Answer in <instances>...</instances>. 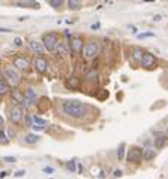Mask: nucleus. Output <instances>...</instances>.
<instances>
[{
  "mask_svg": "<svg viewBox=\"0 0 168 179\" xmlns=\"http://www.w3.org/2000/svg\"><path fill=\"white\" fill-rule=\"evenodd\" d=\"M62 112L72 118H82L88 110V106L79 100H66L62 101Z\"/></svg>",
  "mask_w": 168,
  "mask_h": 179,
  "instance_id": "obj_1",
  "label": "nucleus"
},
{
  "mask_svg": "<svg viewBox=\"0 0 168 179\" xmlns=\"http://www.w3.org/2000/svg\"><path fill=\"white\" fill-rule=\"evenodd\" d=\"M58 43H60V39H58V36L55 33H46L43 36V46H45V49L54 51Z\"/></svg>",
  "mask_w": 168,
  "mask_h": 179,
  "instance_id": "obj_2",
  "label": "nucleus"
},
{
  "mask_svg": "<svg viewBox=\"0 0 168 179\" xmlns=\"http://www.w3.org/2000/svg\"><path fill=\"white\" fill-rule=\"evenodd\" d=\"M5 75H6V78H8V81H9L10 85L17 87L21 82V75L18 73V70L15 67H6L5 69Z\"/></svg>",
  "mask_w": 168,
  "mask_h": 179,
  "instance_id": "obj_3",
  "label": "nucleus"
},
{
  "mask_svg": "<svg viewBox=\"0 0 168 179\" xmlns=\"http://www.w3.org/2000/svg\"><path fill=\"white\" fill-rule=\"evenodd\" d=\"M9 118L12 122H15V124H19L22 122V118H24V112H22V108L19 105H15V106H12L10 112H9Z\"/></svg>",
  "mask_w": 168,
  "mask_h": 179,
  "instance_id": "obj_4",
  "label": "nucleus"
},
{
  "mask_svg": "<svg viewBox=\"0 0 168 179\" xmlns=\"http://www.w3.org/2000/svg\"><path fill=\"white\" fill-rule=\"evenodd\" d=\"M140 64L144 69H153L155 66H156V58H155V55L150 54V52H144L143 57H141V60H140Z\"/></svg>",
  "mask_w": 168,
  "mask_h": 179,
  "instance_id": "obj_5",
  "label": "nucleus"
},
{
  "mask_svg": "<svg viewBox=\"0 0 168 179\" xmlns=\"http://www.w3.org/2000/svg\"><path fill=\"white\" fill-rule=\"evenodd\" d=\"M100 52V46L97 42H88V45L85 46V57L86 58H95Z\"/></svg>",
  "mask_w": 168,
  "mask_h": 179,
  "instance_id": "obj_6",
  "label": "nucleus"
},
{
  "mask_svg": "<svg viewBox=\"0 0 168 179\" xmlns=\"http://www.w3.org/2000/svg\"><path fill=\"white\" fill-rule=\"evenodd\" d=\"M126 160L130 163H140L141 160H143V152H141L140 148H131L130 151H128Z\"/></svg>",
  "mask_w": 168,
  "mask_h": 179,
  "instance_id": "obj_7",
  "label": "nucleus"
},
{
  "mask_svg": "<svg viewBox=\"0 0 168 179\" xmlns=\"http://www.w3.org/2000/svg\"><path fill=\"white\" fill-rule=\"evenodd\" d=\"M14 66H15L17 69H19V70L27 72V70L30 69V63H28L27 58H24V57H17V58L14 60Z\"/></svg>",
  "mask_w": 168,
  "mask_h": 179,
  "instance_id": "obj_8",
  "label": "nucleus"
},
{
  "mask_svg": "<svg viewBox=\"0 0 168 179\" xmlns=\"http://www.w3.org/2000/svg\"><path fill=\"white\" fill-rule=\"evenodd\" d=\"M34 67H36V70L39 72V73H45L46 72V69H48V63H46V60L42 57V55H39L36 60H34Z\"/></svg>",
  "mask_w": 168,
  "mask_h": 179,
  "instance_id": "obj_9",
  "label": "nucleus"
},
{
  "mask_svg": "<svg viewBox=\"0 0 168 179\" xmlns=\"http://www.w3.org/2000/svg\"><path fill=\"white\" fill-rule=\"evenodd\" d=\"M165 143H167V136H165L164 133H155V139H153L155 148L161 149V148L165 146Z\"/></svg>",
  "mask_w": 168,
  "mask_h": 179,
  "instance_id": "obj_10",
  "label": "nucleus"
},
{
  "mask_svg": "<svg viewBox=\"0 0 168 179\" xmlns=\"http://www.w3.org/2000/svg\"><path fill=\"white\" fill-rule=\"evenodd\" d=\"M70 48L73 52H81V51H83V41L81 37H73L70 42Z\"/></svg>",
  "mask_w": 168,
  "mask_h": 179,
  "instance_id": "obj_11",
  "label": "nucleus"
},
{
  "mask_svg": "<svg viewBox=\"0 0 168 179\" xmlns=\"http://www.w3.org/2000/svg\"><path fill=\"white\" fill-rule=\"evenodd\" d=\"M17 6L18 8H31V9H39L40 5L34 0H21V2H17Z\"/></svg>",
  "mask_w": 168,
  "mask_h": 179,
  "instance_id": "obj_12",
  "label": "nucleus"
},
{
  "mask_svg": "<svg viewBox=\"0 0 168 179\" xmlns=\"http://www.w3.org/2000/svg\"><path fill=\"white\" fill-rule=\"evenodd\" d=\"M30 48L34 54L37 55H42L43 54V51H45V46L42 45V42H37V41H31L30 42Z\"/></svg>",
  "mask_w": 168,
  "mask_h": 179,
  "instance_id": "obj_13",
  "label": "nucleus"
},
{
  "mask_svg": "<svg viewBox=\"0 0 168 179\" xmlns=\"http://www.w3.org/2000/svg\"><path fill=\"white\" fill-rule=\"evenodd\" d=\"M66 87L70 88V90H79L81 88V81L79 78H76V76H73V78H69L66 81Z\"/></svg>",
  "mask_w": 168,
  "mask_h": 179,
  "instance_id": "obj_14",
  "label": "nucleus"
},
{
  "mask_svg": "<svg viewBox=\"0 0 168 179\" xmlns=\"http://www.w3.org/2000/svg\"><path fill=\"white\" fill-rule=\"evenodd\" d=\"M36 103H37V108H39V110H40V112L46 110V109L51 106V101H49V99H46V97H42L40 101H36Z\"/></svg>",
  "mask_w": 168,
  "mask_h": 179,
  "instance_id": "obj_15",
  "label": "nucleus"
},
{
  "mask_svg": "<svg viewBox=\"0 0 168 179\" xmlns=\"http://www.w3.org/2000/svg\"><path fill=\"white\" fill-rule=\"evenodd\" d=\"M25 97H27V99H30L31 101H33V103H36V101H37V93H36V90L34 88H27V91H25V94H24Z\"/></svg>",
  "mask_w": 168,
  "mask_h": 179,
  "instance_id": "obj_16",
  "label": "nucleus"
},
{
  "mask_svg": "<svg viewBox=\"0 0 168 179\" xmlns=\"http://www.w3.org/2000/svg\"><path fill=\"white\" fill-rule=\"evenodd\" d=\"M141 152H143V158L144 160H152V158H155V151L153 149H150V148H143L141 149Z\"/></svg>",
  "mask_w": 168,
  "mask_h": 179,
  "instance_id": "obj_17",
  "label": "nucleus"
},
{
  "mask_svg": "<svg viewBox=\"0 0 168 179\" xmlns=\"http://www.w3.org/2000/svg\"><path fill=\"white\" fill-rule=\"evenodd\" d=\"M81 8H82V2H81V0H69V9L79 10Z\"/></svg>",
  "mask_w": 168,
  "mask_h": 179,
  "instance_id": "obj_18",
  "label": "nucleus"
},
{
  "mask_svg": "<svg viewBox=\"0 0 168 179\" xmlns=\"http://www.w3.org/2000/svg\"><path fill=\"white\" fill-rule=\"evenodd\" d=\"M37 140H39V137H37L36 134H27V136L24 137V142H25V143H28V145H33V143H36Z\"/></svg>",
  "mask_w": 168,
  "mask_h": 179,
  "instance_id": "obj_19",
  "label": "nucleus"
},
{
  "mask_svg": "<svg viewBox=\"0 0 168 179\" xmlns=\"http://www.w3.org/2000/svg\"><path fill=\"white\" fill-rule=\"evenodd\" d=\"M141 57H143V51H141L140 48H135V49H134V54H133V58H134L135 61H140Z\"/></svg>",
  "mask_w": 168,
  "mask_h": 179,
  "instance_id": "obj_20",
  "label": "nucleus"
},
{
  "mask_svg": "<svg viewBox=\"0 0 168 179\" xmlns=\"http://www.w3.org/2000/svg\"><path fill=\"white\" fill-rule=\"evenodd\" d=\"M95 97H97L98 100H104V99H107V97H109L107 90H100V93H97V94H95Z\"/></svg>",
  "mask_w": 168,
  "mask_h": 179,
  "instance_id": "obj_21",
  "label": "nucleus"
},
{
  "mask_svg": "<svg viewBox=\"0 0 168 179\" xmlns=\"http://www.w3.org/2000/svg\"><path fill=\"white\" fill-rule=\"evenodd\" d=\"M124 157H125V143H121L118 148V158L124 160Z\"/></svg>",
  "mask_w": 168,
  "mask_h": 179,
  "instance_id": "obj_22",
  "label": "nucleus"
},
{
  "mask_svg": "<svg viewBox=\"0 0 168 179\" xmlns=\"http://www.w3.org/2000/svg\"><path fill=\"white\" fill-rule=\"evenodd\" d=\"M62 3H64V0H49V5L52 6V8H55V9L61 8Z\"/></svg>",
  "mask_w": 168,
  "mask_h": 179,
  "instance_id": "obj_23",
  "label": "nucleus"
},
{
  "mask_svg": "<svg viewBox=\"0 0 168 179\" xmlns=\"http://www.w3.org/2000/svg\"><path fill=\"white\" fill-rule=\"evenodd\" d=\"M8 85H6V82L5 81H2L0 79V96H3V94H6L8 93Z\"/></svg>",
  "mask_w": 168,
  "mask_h": 179,
  "instance_id": "obj_24",
  "label": "nucleus"
},
{
  "mask_svg": "<svg viewBox=\"0 0 168 179\" xmlns=\"http://www.w3.org/2000/svg\"><path fill=\"white\" fill-rule=\"evenodd\" d=\"M12 99H14L15 101H19V103H21L22 99H24V94H19L18 91H14V93H12Z\"/></svg>",
  "mask_w": 168,
  "mask_h": 179,
  "instance_id": "obj_25",
  "label": "nucleus"
},
{
  "mask_svg": "<svg viewBox=\"0 0 168 179\" xmlns=\"http://www.w3.org/2000/svg\"><path fill=\"white\" fill-rule=\"evenodd\" d=\"M33 121H34V124H39V125H46V120H43V118H40V117H33Z\"/></svg>",
  "mask_w": 168,
  "mask_h": 179,
  "instance_id": "obj_26",
  "label": "nucleus"
},
{
  "mask_svg": "<svg viewBox=\"0 0 168 179\" xmlns=\"http://www.w3.org/2000/svg\"><path fill=\"white\" fill-rule=\"evenodd\" d=\"M67 169H69L72 173H74V172H76V161H74V160L67 161Z\"/></svg>",
  "mask_w": 168,
  "mask_h": 179,
  "instance_id": "obj_27",
  "label": "nucleus"
},
{
  "mask_svg": "<svg viewBox=\"0 0 168 179\" xmlns=\"http://www.w3.org/2000/svg\"><path fill=\"white\" fill-rule=\"evenodd\" d=\"M86 79L88 81H97V72L95 70H91V72L86 75Z\"/></svg>",
  "mask_w": 168,
  "mask_h": 179,
  "instance_id": "obj_28",
  "label": "nucleus"
},
{
  "mask_svg": "<svg viewBox=\"0 0 168 179\" xmlns=\"http://www.w3.org/2000/svg\"><path fill=\"white\" fill-rule=\"evenodd\" d=\"M55 49L58 51V52H61V54H67V49L64 48V45H62L61 42H60V43L57 45V48H55Z\"/></svg>",
  "mask_w": 168,
  "mask_h": 179,
  "instance_id": "obj_29",
  "label": "nucleus"
},
{
  "mask_svg": "<svg viewBox=\"0 0 168 179\" xmlns=\"http://www.w3.org/2000/svg\"><path fill=\"white\" fill-rule=\"evenodd\" d=\"M0 143H2V145H8L9 143V140L6 139V136H5L3 131H0Z\"/></svg>",
  "mask_w": 168,
  "mask_h": 179,
  "instance_id": "obj_30",
  "label": "nucleus"
},
{
  "mask_svg": "<svg viewBox=\"0 0 168 179\" xmlns=\"http://www.w3.org/2000/svg\"><path fill=\"white\" fill-rule=\"evenodd\" d=\"M31 127H33L34 131H42V130L46 129V125H39V124H34V125H31Z\"/></svg>",
  "mask_w": 168,
  "mask_h": 179,
  "instance_id": "obj_31",
  "label": "nucleus"
},
{
  "mask_svg": "<svg viewBox=\"0 0 168 179\" xmlns=\"http://www.w3.org/2000/svg\"><path fill=\"white\" fill-rule=\"evenodd\" d=\"M153 33H144V34H138V39H143V37H153Z\"/></svg>",
  "mask_w": 168,
  "mask_h": 179,
  "instance_id": "obj_32",
  "label": "nucleus"
},
{
  "mask_svg": "<svg viewBox=\"0 0 168 179\" xmlns=\"http://www.w3.org/2000/svg\"><path fill=\"white\" fill-rule=\"evenodd\" d=\"M3 160H5V161H8V163H15V161H17V158H15V157H3Z\"/></svg>",
  "mask_w": 168,
  "mask_h": 179,
  "instance_id": "obj_33",
  "label": "nucleus"
},
{
  "mask_svg": "<svg viewBox=\"0 0 168 179\" xmlns=\"http://www.w3.org/2000/svg\"><path fill=\"white\" fill-rule=\"evenodd\" d=\"M43 172H45L46 175H52V173H54V169H52V167H45Z\"/></svg>",
  "mask_w": 168,
  "mask_h": 179,
  "instance_id": "obj_34",
  "label": "nucleus"
},
{
  "mask_svg": "<svg viewBox=\"0 0 168 179\" xmlns=\"http://www.w3.org/2000/svg\"><path fill=\"white\" fill-rule=\"evenodd\" d=\"M25 175V170H18L17 173H15V178H22Z\"/></svg>",
  "mask_w": 168,
  "mask_h": 179,
  "instance_id": "obj_35",
  "label": "nucleus"
},
{
  "mask_svg": "<svg viewBox=\"0 0 168 179\" xmlns=\"http://www.w3.org/2000/svg\"><path fill=\"white\" fill-rule=\"evenodd\" d=\"M14 43H15L17 46H21V45H22V39H21V37H17V39L14 41Z\"/></svg>",
  "mask_w": 168,
  "mask_h": 179,
  "instance_id": "obj_36",
  "label": "nucleus"
},
{
  "mask_svg": "<svg viewBox=\"0 0 168 179\" xmlns=\"http://www.w3.org/2000/svg\"><path fill=\"white\" fill-rule=\"evenodd\" d=\"M113 176H115V178H121V176H122V172H121V170H115V172H113Z\"/></svg>",
  "mask_w": 168,
  "mask_h": 179,
  "instance_id": "obj_37",
  "label": "nucleus"
},
{
  "mask_svg": "<svg viewBox=\"0 0 168 179\" xmlns=\"http://www.w3.org/2000/svg\"><path fill=\"white\" fill-rule=\"evenodd\" d=\"M91 29H92V30H97V29H100V22H95V24H92V25H91Z\"/></svg>",
  "mask_w": 168,
  "mask_h": 179,
  "instance_id": "obj_38",
  "label": "nucleus"
},
{
  "mask_svg": "<svg viewBox=\"0 0 168 179\" xmlns=\"http://www.w3.org/2000/svg\"><path fill=\"white\" fill-rule=\"evenodd\" d=\"M12 30H9V29H0V33H10Z\"/></svg>",
  "mask_w": 168,
  "mask_h": 179,
  "instance_id": "obj_39",
  "label": "nucleus"
},
{
  "mask_svg": "<svg viewBox=\"0 0 168 179\" xmlns=\"http://www.w3.org/2000/svg\"><path fill=\"white\" fill-rule=\"evenodd\" d=\"M161 18H162V17H161V15H155V18H153V20H155V21H159V20H161Z\"/></svg>",
  "mask_w": 168,
  "mask_h": 179,
  "instance_id": "obj_40",
  "label": "nucleus"
},
{
  "mask_svg": "<svg viewBox=\"0 0 168 179\" xmlns=\"http://www.w3.org/2000/svg\"><path fill=\"white\" fill-rule=\"evenodd\" d=\"M5 176H8V172H2V173H0V178H5Z\"/></svg>",
  "mask_w": 168,
  "mask_h": 179,
  "instance_id": "obj_41",
  "label": "nucleus"
},
{
  "mask_svg": "<svg viewBox=\"0 0 168 179\" xmlns=\"http://www.w3.org/2000/svg\"><path fill=\"white\" fill-rule=\"evenodd\" d=\"M3 122H5V121H3V118L0 117V125H3Z\"/></svg>",
  "mask_w": 168,
  "mask_h": 179,
  "instance_id": "obj_42",
  "label": "nucleus"
}]
</instances>
